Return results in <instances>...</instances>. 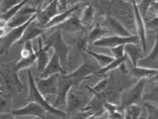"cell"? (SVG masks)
<instances>
[{"mask_svg": "<svg viewBox=\"0 0 158 119\" xmlns=\"http://www.w3.org/2000/svg\"><path fill=\"white\" fill-rule=\"evenodd\" d=\"M110 34V32H108L106 28H103V27L101 25V24H96L93 29L89 31V33L87 37V42L89 44H94L96 41L100 40L103 37H106V36Z\"/></svg>", "mask_w": 158, "mask_h": 119, "instance_id": "603a6c76", "label": "cell"}, {"mask_svg": "<svg viewBox=\"0 0 158 119\" xmlns=\"http://www.w3.org/2000/svg\"><path fill=\"white\" fill-rule=\"evenodd\" d=\"M100 68H101L98 66L96 62H93L89 60V61H85L77 70L72 72L71 74H68V76L73 82L74 88H78L81 82L88 79L89 76L96 75V72Z\"/></svg>", "mask_w": 158, "mask_h": 119, "instance_id": "8992f818", "label": "cell"}, {"mask_svg": "<svg viewBox=\"0 0 158 119\" xmlns=\"http://www.w3.org/2000/svg\"><path fill=\"white\" fill-rule=\"evenodd\" d=\"M49 51L50 48L45 46L41 37L38 38V49L35 51L36 55V63H37V71L39 74L44 71V68L48 65L50 58H49Z\"/></svg>", "mask_w": 158, "mask_h": 119, "instance_id": "e0dca14e", "label": "cell"}, {"mask_svg": "<svg viewBox=\"0 0 158 119\" xmlns=\"http://www.w3.org/2000/svg\"><path fill=\"white\" fill-rule=\"evenodd\" d=\"M80 9V4H77V5L73 6V7H71L69 8L68 10H66L65 12H63V13H59V14H57L55 17L53 18V19L48 23V24L44 27V30L45 31H48V30H50L52 28H56V27L58 26H60L62 23H64L67 19H69V18L74 14L75 12H77Z\"/></svg>", "mask_w": 158, "mask_h": 119, "instance_id": "ffe728a7", "label": "cell"}, {"mask_svg": "<svg viewBox=\"0 0 158 119\" xmlns=\"http://www.w3.org/2000/svg\"><path fill=\"white\" fill-rule=\"evenodd\" d=\"M20 1L18 0H1L0 1V14H3L9 9L14 7L16 4H18Z\"/></svg>", "mask_w": 158, "mask_h": 119, "instance_id": "836d02e7", "label": "cell"}, {"mask_svg": "<svg viewBox=\"0 0 158 119\" xmlns=\"http://www.w3.org/2000/svg\"><path fill=\"white\" fill-rule=\"evenodd\" d=\"M0 93H2V92H0Z\"/></svg>", "mask_w": 158, "mask_h": 119, "instance_id": "681fc988", "label": "cell"}, {"mask_svg": "<svg viewBox=\"0 0 158 119\" xmlns=\"http://www.w3.org/2000/svg\"><path fill=\"white\" fill-rule=\"evenodd\" d=\"M89 99L91 98L89 97L88 93H85V91L78 90L77 88H72L68 92L66 100L67 114L69 115V114L75 111L83 110L87 106Z\"/></svg>", "mask_w": 158, "mask_h": 119, "instance_id": "5b68a950", "label": "cell"}, {"mask_svg": "<svg viewBox=\"0 0 158 119\" xmlns=\"http://www.w3.org/2000/svg\"><path fill=\"white\" fill-rule=\"evenodd\" d=\"M32 119H42V118H38V117H33Z\"/></svg>", "mask_w": 158, "mask_h": 119, "instance_id": "c3c4849f", "label": "cell"}, {"mask_svg": "<svg viewBox=\"0 0 158 119\" xmlns=\"http://www.w3.org/2000/svg\"><path fill=\"white\" fill-rule=\"evenodd\" d=\"M7 35V30L6 29H0V39H4Z\"/></svg>", "mask_w": 158, "mask_h": 119, "instance_id": "ee69618b", "label": "cell"}, {"mask_svg": "<svg viewBox=\"0 0 158 119\" xmlns=\"http://www.w3.org/2000/svg\"><path fill=\"white\" fill-rule=\"evenodd\" d=\"M108 81H110V77H105V79L101 80L100 81H98L94 86H85L89 91L94 93H102L103 92L108 86Z\"/></svg>", "mask_w": 158, "mask_h": 119, "instance_id": "4dcf8cb0", "label": "cell"}, {"mask_svg": "<svg viewBox=\"0 0 158 119\" xmlns=\"http://www.w3.org/2000/svg\"><path fill=\"white\" fill-rule=\"evenodd\" d=\"M138 67L149 68V70H157L158 68V41L155 39L154 45H153L150 52L145 57L141 58L137 63Z\"/></svg>", "mask_w": 158, "mask_h": 119, "instance_id": "ac0fdd59", "label": "cell"}, {"mask_svg": "<svg viewBox=\"0 0 158 119\" xmlns=\"http://www.w3.org/2000/svg\"><path fill=\"white\" fill-rule=\"evenodd\" d=\"M139 39L137 35H131L130 37H120V36H106L96 41L93 45L98 48H114L117 46H124L126 44H138Z\"/></svg>", "mask_w": 158, "mask_h": 119, "instance_id": "52a82bcc", "label": "cell"}, {"mask_svg": "<svg viewBox=\"0 0 158 119\" xmlns=\"http://www.w3.org/2000/svg\"><path fill=\"white\" fill-rule=\"evenodd\" d=\"M145 84L146 80H139L133 86L123 91L119 97L120 102L118 105V111L123 112L126 107L130 105H138L142 101Z\"/></svg>", "mask_w": 158, "mask_h": 119, "instance_id": "3957f363", "label": "cell"}, {"mask_svg": "<svg viewBox=\"0 0 158 119\" xmlns=\"http://www.w3.org/2000/svg\"><path fill=\"white\" fill-rule=\"evenodd\" d=\"M36 17H37V14H35L28 22H26L24 25L17 27V28H13L10 30V32H8L6 37L3 39L2 46H1V48H0V56H1L3 53L7 52L12 46H14V44L21 39L22 35H23L25 30L27 29V27H28L34 20H36Z\"/></svg>", "mask_w": 158, "mask_h": 119, "instance_id": "ba28073f", "label": "cell"}, {"mask_svg": "<svg viewBox=\"0 0 158 119\" xmlns=\"http://www.w3.org/2000/svg\"><path fill=\"white\" fill-rule=\"evenodd\" d=\"M72 88H74L73 82L68 75H59L58 82H57V93L56 100L52 104L54 107L58 108L62 105H66L67 95Z\"/></svg>", "mask_w": 158, "mask_h": 119, "instance_id": "9c48e42d", "label": "cell"}, {"mask_svg": "<svg viewBox=\"0 0 158 119\" xmlns=\"http://www.w3.org/2000/svg\"><path fill=\"white\" fill-rule=\"evenodd\" d=\"M0 92H2V93H6L5 92V90H4V88H3V86L0 84Z\"/></svg>", "mask_w": 158, "mask_h": 119, "instance_id": "f6af8a7d", "label": "cell"}, {"mask_svg": "<svg viewBox=\"0 0 158 119\" xmlns=\"http://www.w3.org/2000/svg\"><path fill=\"white\" fill-rule=\"evenodd\" d=\"M94 119H103V118H101L100 116H97V117H94Z\"/></svg>", "mask_w": 158, "mask_h": 119, "instance_id": "7dc6e473", "label": "cell"}, {"mask_svg": "<svg viewBox=\"0 0 158 119\" xmlns=\"http://www.w3.org/2000/svg\"><path fill=\"white\" fill-rule=\"evenodd\" d=\"M106 110L110 113V114H112L116 111H118V105H116L114 103H111V102H106L103 104V110Z\"/></svg>", "mask_w": 158, "mask_h": 119, "instance_id": "ab89813d", "label": "cell"}, {"mask_svg": "<svg viewBox=\"0 0 158 119\" xmlns=\"http://www.w3.org/2000/svg\"><path fill=\"white\" fill-rule=\"evenodd\" d=\"M102 26L110 33L111 32L115 36H120V37H130L131 36L130 32L121 24V22L112 16H106L102 22Z\"/></svg>", "mask_w": 158, "mask_h": 119, "instance_id": "9a60e30c", "label": "cell"}, {"mask_svg": "<svg viewBox=\"0 0 158 119\" xmlns=\"http://www.w3.org/2000/svg\"><path fill=\"white\" fill-rule=\"evenodd\" d=\"M126 61H128V60H127V58H126L125 56H123V58H119V59H114V61H112L110 64H108L106 67L101 68L100 70H98L96 72V75H94V76H102V75H106V74H107V72H110L111 71L115 70V68H119L121 64L125 63Z\"/></svg>", "mask_w": 158, "mask_h": 119, "instance_id": "4316f807", "label": "cell"}, {"mask_svg": "<svg viewBox=\"0 0 158 119\" xmlns=\"http://www.w3.org/2000/svg\"><path fill=\"white\" fill-rule=\"evenodd\" d=\"M130 3H132L134 22H135V26H136V30H137V37L139 39V43L141 44V50L144 54L147 51L146 29H145V25H144V19L141 17L140 13L138 11L137 6H136V1H130Z\"/></svg>", "mask_w": 158, "mask_h": 119, "instance_id": "7c38bea8", "label": "cell"}, {"mask_svg": "<svg viewBox=\"0 0 158 119\" xmlns=\"http://www.w3.org/2000/svg\"><path fill=\"white\" fill-rule=\"evenodd\" d=\"M45 32L46 31L43 28H41V27H39L37 23H36V20H34L28 27H27V29L25 30L23 35H22L21 39L18 41V42H16L14 46L20 47V46H23L26 42H32L33 40L41 37Z\"/></svg>", "mask_w": 158, "mask_h": 119, "instance_id": "2e32d148", "label": "cell"}, {"mask_svg": "<svg viewBox=\"0 0 158 119\" xmlns=\"http://www.w3.org/2000/svg\"><path fill=\"white\" fill-rule=\"evenodd\" d=\"M15 63L12 62L1 65V85L7 93L8 91L21 92L24 89V84L18 76V72L15 68Z\"/></svg>", "mask_w": 158, "mask_h": 119, "instance_id": "7a4b0ae2", "label": "cell"}, {"mask_svg": "<svg viewBox=\"0 0 158 119\" xmlns=\"http://www.w3.org/2000/svg\"><path fill=\"white\" fill-rule=\"evenodd\" d=\"M57 28L58 30L65 31L68 33H79V32H82L84 30V27L81 24L79 17L77 16H71L69 19H67Z\"/></svg>", "mask_w": 158, "mask_h": 119, "instance_id": "7402d4cb", "label": "cell"}, {"mask_svg": "<svg viewBox=\"0 0 158 119\" xmlns=\"http://www.w3.org/2000/svg\"><path fill=\"white\" fill-rule=\"evenodd\" d=\"M142 98L145 100V102L149 101L150 103H152V101H154L156 103L157 102V84L154 85V88H153V90H151V92L149 94L145 95V96H143Z\"/></svg>", "mask_w": 158, "mask_h": 119, "instance_id": "f35d334b", "label": "cell"}, {"mask_svg": "<svg viewBox=\"0 0 158 119\" xmlns=\"http://www.w3.org/2000/svg\"><path fill=\"white\" fill-rule=\"evenodd\" d=\"M59 74L64 75L65 70L62 66L59 57L55 53H53L48 65L44 68V71L40 74V77H41V79H46V77H49L53 75H59Z\"/></svg>", "mask_w": 158, "mask_h": 119, "instance_id": "d6986e66", "label": "cell"}, {"mask_svg": "<svg viewBox=\"0 0 158 119\" xmlns=\"http://www.w3.org/2000/svg\"><path fill=\"white\" fill-rule=\"evenodd\" d=\"M27 0H22V1H20L18 4H16V5L14 7H12L11 9H9L8 11H6L5 13H3V14H0V18L3 20H5L7 22H9L13 17H14L18 12H19V10L22 8V7H24L26 4H27Z\"/></svg>", "mask_w": 158, "mask_h": 119, "instance_id": "f1b7e54d", "label": "cell"}, {"mask_svg": "<svg viewBox=\"0 0 158 119\" xmlns=\"http://www.w3.org/2000/svg\"><path fill=\"white\" fill-rule=\"evenodd\" d=\"M15 117L16 116H32V117H38L45 119L46 114L48 113L45 109L40 106L39 104L35 102H29L25 106H22L18 109H15L11 112Z\"/></svg>", "mask_w": 158, "mask_h": 119, "instance_id": "4fadbf2b", "label": "cell"}, {"mask_svg": "<svg viewBox=\"0 0 158 119\" xmlns=\"http://www.w3.org/2000/svg\"><path fill=\"white\" fill-rule=\"evenodd\" d=\"M36 63V55H32L26 59H20L19 61L15 63V68L16 71L19 72L22 70H26L29 68L30 67H32L34 64Z\"/></svg>", "mask_w": 158, "mask_h": 119, "instance_id": "f546056e", "label": "cell"}, {"mask_svg": "<svg viewBox=\"0 0 158 119\" xmlns=\"http://www.w3.org/2000/svg\"><path fill=\"white\" fill-rule=\"evenodd\" d=\"M7 28H8V22L0 18V29H6L7 30Z\"/></svg>", "mask_w": 158, "mask_h": 119, "instance_id": "7bdbcfd3", "label": "cell"}, {"mask_svg": "<svg viewBox=\"0 0 158 119\" xmlns=\"http://www.w3.org/2000/svg\"><path fill=\"white\" fill-rule=\"evenodd\" d=\"M45 46H48L50 49H54V53L60 59L63 68L69 62L71 47L62 36V32L60 30H56L53 34L49 36V38L45 42Z\"/></svg>", "mask_w": 158, "mask_h": 119, "instance_id": "277c9868", "label": "cell"}, {"mask_svg": "<svg viewBox=\"0 0 158 119\" xmlns=\"http://www.w3.org/2000/svg\"><path fill=\"white\" fill-rule=\"evenodd\" d=\"M93 113L85 111V110H79L75 111L73 113L69 114V119H87L88 117L92 116Z\"/></svg>", "mask_w": 158, "mask_h": 119, "instance_id": "d590c367", "label": "cell"}, {"mask_svg": "<svg viewBox=\"0 0 158 119\" xmlns=\"http://www.w3.org/2000/svg\"><path fill=\"white\" fill-rule=\"evenodd\" d=\"M58 76L59 75H53L46 79H39L35 80V84L39 92L41 93L43 96L49 94L56 95L57 93V82H58Z\"/></svg>", "mask_w": 158, "mask_h": 119, "instance_id": "5bb4252c", "label": "cell"}, {"mask_svg": "<svg viewBox=\"0 0 158 119\" xmlns=\"http://www.w3.org/2000/svg\"><path fill=\"white\" fill-rule=\"evenodd\" d=\"M35 54V50L33 48V43L32 42H26L23 46H22L21 52H20V59H26L32 55Z\"/></svg>", "mask_w": 158, "mask_h": 119, "instance_id": "d6a6232c", "label": "cell"}, {"mask_svg": "<svg viewBox=\"0 0 158 119\" xmlns=\"http://www.w3.org/2000/svg\"><path fill=\"white\" fill-rule=\"evenodd\" d=\"M0 119H17L12 113H2L0 114Z\"/></svg>", "mask_w": 158, "mask_h": 119, "instance_id": "b9f144b4", "label": "cell"}, {"mask_svg": "<svg viewBox=\"0 0 158 119\" xmlns=\"http://www.w3.org/2000/svg\"><path fill=\"white\" fill-rule=\"evenodd\" d=\"M157 72H158L157 70H149V68L136 66V67H132L131 71H130V75L138 80H147L148 77L157 76Z\"/></svg>", "mask_w": 158, "mask_h": 119, "instance_id": "cb8c5ba5", "label": "cell"}, {"mask_svg": "<svg viewBox=\"0 0 158 119\" xmlns=\"http://www.w3.org/2000/svg\"><path fill=\"white\" fill-rule=\"evenodd\" d=\"M11 107L10 95L7 93H0V114L9 113Z\"/></svg>", "mask_w": 158, "mask_h": 119, "instance_id": "1f68e13d", "label": "cell"}, {"mask_svg": "<svg viewBox=\"0 0 158 119\" xmlns=\"http://www.w3.org/2000/svg\"><path fill=\"white\" fill-rule=\"evenodd\" d=\"M111 57L114 59H119L124 56V46H117L111 48Z\"/></svg>", "mask_w": 158, "mask_h": 119, "instance_id": "74e56055", "label": "cell"}, {"mask_svg": "<svg viewBox=\"0 0 158 119\" xmlns=\"http://www.w3.org/2000/svg\"><path fill=\"white\" fill-rule=\"evenodd\" d=\"M143 109L139 105H130L123 111V119H140Z\"/></svg>", "mask_w": 158, "mask_h": 119, "instance_id": "83f0119b", "label": "cell"}, {"mask_svg": "<svg viewBox=\"0 0 158 119\" xmlns=\"http://www.w3.org/2000/svg\"><path fill=\"white\" fill-rule=\"evenodd\" d=\"M0 84H1V65H0Z\"/></svg>", "mask_w": 158, "mask_h": 119, "instance_id": "bcb514c9", "label": "cell"}, {"mask_svg": "<svg viewBox=\"0 0 158 119\" xmlns=\"http://www.w3.org/2000/svg\"><path fill=\"white\" fill-rule=\"evenodd\" d=\"M142 50L137 44H126L124 45V56L130 61L132 67H136L137 63L142 57Z\"/></svg>", "mask_w": 158, "mask_h": 119, "instance_id": "44dd1931", "label": "cell"}, {"mask_svg": "<svg viewBox=\"0 0 158 119\" xmlns=\"http://www.w3.org/2000/svg\"><path fill=\"white\" fill-rule=\"evenodd\" d=\"M68 1H64V0H60V1H58V13H63L65 12L67 9V6H68Z\"/></svg>", "mask_w": 158, "mask_h": 119, "instance_id": "60d3db41", "label": "cell"}, {"mask_svg": "<svg viewBox=\"0 0 158 119\" xmlns=\"http://www.w3.org/2000/svg\"><path fill=\"white\" fill-rule=\"evenodd\" d=\"M26 101L28 103L29 102L37 103L40 106H42L47 112L53 114V115H56L58 117L66 118L68 115L67 112L63 111L59 108L54 107L53 105L39 92V90L35 84V79L32 75V72L30 70H28V95H27Z\"/></svg>", "mask_w": 158, "mask_h": 119, "instance_id": "6da1fadb", "label": "cell"}, {"mask_svg": "<svg viewBox=\"0 0 158 119\" xmlns=\"http://www.w3.org/2000/svg\"><path fill=\"white\" fill-rule=\"evenodd\" d=\"M94 16H96V11H94V8L93 5H87L85 8L83 10L82 15L79 18L80 22L82 26L84 27H89L93 25L94 20Z\"/></svg>", "mask_w": 158, "mask_h": 119, "instance_id": "d4e9b609", "label": "cell"}, {"mask_svg": "<svg viewBox=\"0 0 158 119\" xmlns=\"http://www.w3.org/2000/svg\"><path fill=\"white\" fill-rule=\"evenodd\" d=\"M144 25H145L146 31L148 29L151 30H157V25H158V17H151L149 19H144Z\"/></svg>", "mask_w": 158, "mask_h": 119, "instance_id": "8d00e7d4", "label": "cell"}, {"mask_svg": "<svg viewBox=\"0 0 158 119\" xmlns=\"http://www.w3.org/2000/svg\"><path fill=\"white\" fill-rule=\"evenodd\" d=\"M151 3H152V1H145V0H144V1H139V2L136 1L137 9H138V11H139V13H140V15L143 19L146 17L147 11H148V9H149Z\"/></svg>", "mask_w": 158, "mask_h": 119, "instance_id": "e575fe53", "label": "cell"}, {"mask_svg": "<svg viewBox=\"0 0 158 119\" xmlns=\"http://www.w3.org/2000/svg\"><path fill=\"white\" fill-rule=\"evenodd\" d=\"M85 53H87L89 56H91L94 59V61L98 64V66L100 67V68L106 67L108 64H110L114 60L111 56H108V55L101 54V53H96V52H93V51H89V50H87Z\"/></svg>", "mask_w": 158, "mask_h": 119, "instance_id": "484cf974", "label": "cell"}, {"mask_svg": "<svg viewBox=\"0 0 158 119\" xmlns=\"http://www.w3.org/2000/svg\"><path fill=\"white\" fill-rule=\"evenodd\" d=\"M37 13L38 11L31 6V4H28V2H27L26 5L24 7H22L19 10V12L8 22V27L13 29L24 25L26 22H28Z\"/></svg>", "mask_w": 158, "mask_h": 119, "instance_id": "8fae6325", "label": "cell"}, {"mask_svg": "<svg viewBox=\"0 0 158 119\" xmlns=\"http://www.w3.org/2000/svg\"><path fill=\"white\" fill-rule=\"evenodd\" d=\"M58 13V0L50 1L44 8L38 11L37 17H36V23L39 27L44 28L49 22H50Z\"/></svg>", "mask_w": 158, "mask_h": 119, "instance_id": "30bf717a", "label": "cell"}]
</instances>
